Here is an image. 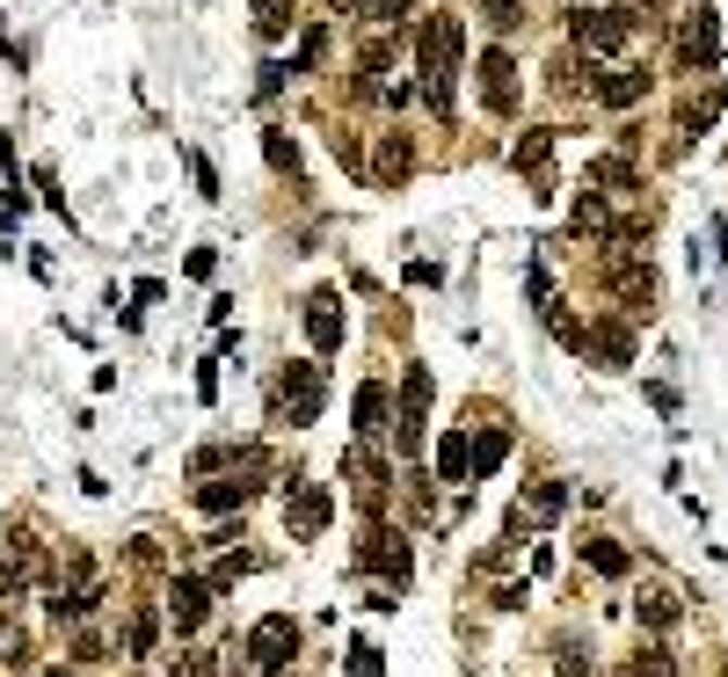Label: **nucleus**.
Returning a JSON list of instances; mask_svg holds the SVG:
<instances>
[{
	"label": "nucleus",
	"instance_id": "7c9ffc66",
	"mask_svg": "<svg viewBox=\"0 0 728 677\" xmlns=\"http://www.w3.org/2000/svg\"><path fill=\"white\" fill-rule=\"evenodd\" d=\"M590 663H598L590 641H561V670H568V677H590Z\"/></svg>",
	"mask_w": 728,
	"mask_h": 677
},
{
	"label": "nucleus",
	"instance_id": "6ab92c4d",
	"mask_svg": "<svg viewBox=\"0 0 728 677\" xmlns=\"http://www.w3.org/2000/svg\"><path fill=\"white\" fill-rule=\"evenodd\" d=\"M633 612H641V627H649V634H670V627H678V598H670V590H641V598H633Z\"/></svg>",
	"mask_w": 728,
	"mask_h": 677
},
{
	"label": "nucleus",
	"instance_id": "0eeeda50",
	"mask_svg": "<svg viewBox=\"0 0 728 677\" xmlns=\"http://www.w3.org/2000/svg\"><path fill=\"white\" fill-rule=\"evenodd\" d=\"M306 342H314L321 358H336L342 350V299H336V285L306 291Z\"/></svg>",
	"mask_w": 728,
	"mask_h": 677
},
{
	"label": "nucleus",
	"instance_id": "ddd939ff",
	"mask_svg": "<svg viewBox=\"0 0 728 677\" xmlns=\"http://www.w3.org/2000/svg\"><path fill=\"white\" fill-rule=\"evenodd\" d=\"M561 510H568V481H539L525 503L510 510V532H525V525H554Z\"/></svg>",
	"mask_w": 728,
	"mask_h": 677
},
{
	"label": "nucleus",
	"instance_id": "6e6552de",
	"mask_svg": "<svg viewBox=\"0 0 728 677\" xmlns=\"http://www.w3.org/2000/svg\"><path fill=\"white\" fill-rule=\"evenodd\" d=\"M423 415H430V372L423 364H409V379H401V452L415 460V444H423Z\"/></svg>",
	"mask_w": 728,
	"mask_h": 677
},
{
	"label": "nucleus",
	"instance_id": "f3484780",
	"mask_svg": "<svg viewBox=\"0 0 728 677\" xmlns=\"http://www.w3.org/2000/svg\"><path fill=\"white\" fill-rule=\"evenodd\" d=\"M503 460H510V430H481V437H474V452H466V474H474V481H488Z\"/></svg>",
	"mask_w": 728,
	"mask_h": 677
},
{
	"label": "nucleus",
	"instance_id": "423d86ee",
	"mask_svg": "<svg viewBox=\"0 0 728 677\" xmlns=\"http://www.w3.org/2000/svg\"><path fill=\"white\" fill-rule=\"evenodd\" d=\"M481 102L495 117H517V59H510L503 45L481 51Z\"/></svg>",
	"mask_w": 728,
	"mask_h": 677
},
{
	"label": "nucleus",
	"instance_id": "2f4dec72",
	"mask_svg": "<svg viewBox=\"0 0 728 677\" xmlns=\"http://www.w3.org/2000/svg\"><path fill=\"white\" fill-rule=\"evenodd\" d=\"M481 15H488V29L503 37V29H517V0H481Z\"/></svg>",
	"mask_w": 728,
	"mask_h": 677
},
{
	"label": "nucleus",
	"instance_id": "a878e982",
	"mask_svg": "<svg viewBox=\"0 0 728 677\" xmlns=\"http://www.w3.org/2000/svg\"><path fill=\"white\" fill-rule=\"evenodd\" d=\"M547 153H554V131H525V139L510 146V161H517V168H547Z\"/></svg>",
	"mask_w": 728,
	"mask_h": 677
},
{
	"label": "nucleus",
	"instance_id": "412c9836",
	"mask_svg": "<svg viewBox=\"0 0 728 677\" xmlns=\"http://www.w3.org/2000/svg\"><path fill=\"white\" fill-rule=\"evenodd\" d=\"M248 496H255V481H204V488H197V503L212 510V517H226V510H241Z\"/></svg>",
	"mask_w": 728,
	"mask_h": 677
},
{
	"label": "nucleus",
	"instance_id": "9b49d317",
	"mask_svg": "<svg viewBox=\"0 0 728 677\" xmlns=\"http://www.w3.org/2000/svg\"><path fill=\"white\" fill-rule=\"evenodd\" d=\"M415 175V146H409V131H379V153H372V183L379 190H401Z\"/></svg>",
	"mask_w": 728,
	"mask_h": 677
},
{
	"label": "nucleus",
	"instance_id": "473e14b6",
	"mask_svg": "<svg viewBox=\"0 0 728 677\" xmlns=\"http://www.w3.org/2000/svg\"><path fill=\"white\" fill-rule=\"evenodd\" d=\"M598 183H612V190H633V161H598Z\"/></svg>",
	"mask_w": 728,
	"mask_h": 677
},
{
	"label": "nucleus",
	"instance_id": "f704fd0d",
	"mask_svg": "<svg viewBox=\"0 0 728 677\" xmlns=\"http://www.w3.org/2000/svg\"><path fill=\"white\" fill-rule=\"evenodd\" d=\"M190 175H197V190H204V197H218V168L204 161V153H190Z\"/></svg>",
	"mask_w": 728,
	"mask_h": 677
},
{
	"label": "nucleus",
	"instance_id": "5701e85b",
	"mask_svg": "<svg viewBox=\"0 0 728 677\" xmlns=\"http://www.w3.org/2000/svg\"><path fill=\"white\" fill-rule=\"evenodd\" d=\"M153 641H161V619H153V605H139L124 619V655H153Z\"/></svg>",
	"mask_w": 728,
	"mask_h": 677
},
{
	"label": "nucleus",
	"instance_id": "4c0bfd02",
	"mask_svg": "<svg viewBox=\"0 0 728 677\" xmlns=\"http://www.w3.org/2000/svg\"><path fill=\"white\" fill-rule=\"evenodd\" d=\"M328 8H357V0H328Z\"/></svg>",
	"mask_w": 728,
	"mask_h": 677
},
{
	"label": "nucleus",
	"instance_id": "4468645a",
	"mask_svg": "<svg viewBox=\"0 0 728 677\" xmlns=\"http://www.w3.org/2000/svg\"><path fill=\"white\" fill-rule=\"evenodd\" d=\"M582 350H598V358H605V372H627V364H633V336L619 328V321H598V328H582Z\"/></svg>",
	"mask_w": 728,
	"mask_h": 677
},
{
	"label": "nucleus",
	"instance_id": "39448f33",
	"mask_svg": "<svg viewBox=\"0 0 728 677\" xmlns=\"http://www.w3.org/2000/svg\"><path fill=\"white\" fill-rule=\"evenodd\" d=\"M350 568H357V576L409 582V568H415V561H409V539H401V532H372V539L357 547V554H350Z\"/></svg>",
	"mask_w": 728,
	"mask_h": 677
},
{
	"label": "nucleus",
	"instance_id": "72a5a7b5",
	"mask_svg": "<svg viewBox=\"0 0 728 677\" xmlns=\"http://www.w3.org/2000/svg\"><path fill=\"white\" fill-rule=\"evenodd\" d=\"M8 598H23V568L0 554V605H8Z\"/></svg>",
	"mask_w": 728,
	"mask_h": 677
},
{
	"label": "nucleus",
	"instance_id": "f8f14e48",
	"mask_svg": "<svg viewBox=\"0 0 728 677\" xmlns=\"http://www.w3.org/2000/svg\"><path fill=\"white\" fill-rule=\"evenodd\" d=\"M342 474H350V488H357V503L364 510H379L387 503V460H379V452H342Z\"/></svg>",
	"mask_w": 728,
	"mask_h": 677
},
{
	"label": "nucleus",
	"instance_id": "cd10ccee",
	"mask_svg": "<svg viewBox=\"0 0 728 677\" xmlns=\"http://www.w3.org/2000/svg\"><path fill=\"white\" fill-rule=\"evenodd\" d=\"M263 161H269L277 175H299V146H291L285 131H263Z\"/></svg>",
	"mask_w": 728,
	"mask_h": 677
},
{
	"label": "nucleus",
	"instance_id": "393cba45",
	"mask_svg": "<svg viewBox=\"0 0 728 677\" xmlns=\"http://www.w3.org/2000/svg\"><path fill=\"white\" fill-rule=\"evenodd\" d=\"M627 677H678V655L663 649V641H649V649L627 663Z\"/></svg>",
	"mask_w": 728,
	"mask_h": 677
},
{
	"label": "nucleus",
	"instance_id": "2eb2a0df",
	"mask_svg": "<svg viewBox=\"0 0 728 677\" xmlns=\"http://www.w3.org/2000/svg\"><path fill=\"white\" fill-rule=\"evenodd\" d=\"M641 96H649V73H633V66L598 73V102H605V110H627V102H641Z\"/></svg>",
	"mask_w": 728,
	"mask_h": 677
},
{
	"label": "nucleus",
	"instance_id": "bb28decb",
	"mask_svg": "<svg viewBox=\"0 0 728 677\" xmlns=\"http://www.w3.org/2000/svg\"><path fill=\"white\" fill-rule=\"evenodd\" d=\"M437 474H444L452 488L466 481V430H452V437H444V452H437Z\"/></svg>",
	"mask_w": 728,
	"mask_h": 677
},
{
	"label": "nucleus",
	"instance_id": "aec40b11",
	"mask_svg": "<svg viewBox=\"0 0 728 677\" xmlns=\"http://www.w3.org/2000/svg\"><path fill=\"white\" fill-rule=\"evenodd\" d=\"M568 226H576V234H590V241H612V212H605V197H590V190H582V197H576V212H568Z\"/></svg>",
	"mask_w": 728,
	"mask_h": 677
},
{
	"label": "nucleus",
	"instance_id": "e433bc0d",
	"mask_svg": "<svg viewBox=\"0 0 728 677\" xmlns=\"http://www.w3.org/2000/svg\"><path fill=\"white\" fill-rule=\"evenodd\" d=\"M212 677H248V663H241L234 649H226V655H212Z\"/></svg>",
	"mask_w": 728,
	"mask_h": 677
},
{
	"label": "nucleus",
	"instance_id": "a211bd4d",
	"mask_svg": "<svg viewBox=\"0 0 728 677\" xmlns=\"http://www.w3.org/2000/svg\"><path fill=\"white\" fill-rule=\"evenodd\" d=\"M714 45H721V29H714V8H692V15H685V59L700 66V59H714Z\"/></svg>",
	"mask_w": 728,
	"mask_h": 677
},
{
	"label": "nucleus",
	"instance_id": "7ed1b4c3",
	"mask_svg": "<svg viewBox=\"0 0 728 677\" xmlns=\"http://www.w3.org/2000/svg\"><path fill=\"white\" fill-rule=\"evenodd\" d=\"M291 655H299V619L291 612H263L248 627V670H291Z\"/></svg>",
	"mask_w": 728,
	"mask_h": 677
},
{
	"label": "nucleus",
	"instance_id": "b1692460",
	"mask_svg": "<svg viewBox=\"0 0 728 677\" xmlns=\"http://www.w3.org/2000/svg\"><path fill=\"white\" fill-rule=\"evenodd\" d=\"M285 29H291V0H255V37H263V45H277Z\"/></svg>",
	"mask_w": 728,
	"mask_h": 677
},
{
	"label": "nucleus",
	"instance_id": "20e7f679",
	"mask_svg": "<svg viewBox=\"0 0 728 677\" xmlns=\"http://www.w3.org/2000/svg\"><path fill=\"white\" fill-rule=\"evenodd\" d=\"M328 510H336V503H328V488L291 474V496H285V532L291 539H321V532H328Z\"/></svg>",
	"mask_w": 728,
	"mask_h": 677
},
{
	"label": "nucleus",
	"instance_id": "f03ea898",
	"mask_svg": "<svg viewBox=\"0 0 728 677\" xmlns=\"http://www.w3.org/2000/svg\"><path fill=\"white\" fill-rule=\"evenodd\" d=\"M321 401H328L321 364H285V379H277V393H269V423L291 415V430H306V423H321Z\"/></svg>",
	"mask_w": 728,
	"mask_h": 677
},
{
	"label": "nucleus",
	"instance_id": "a19ab883",
	"mask_svg": "<svg viewBox=\"0 0 728 677\" xmlns=\"http://www.w3.org/2000/svg\"><path fill=\"white\" fill-rule=\"evenodd\" d=\"M721 677H728V670H721Z\"/></svg>",
	"mask_w": 728,
	"mask_h": 677
},
{
	"label": "nucleus",
	"instance_id": "c85d7f7f",
	"mask_svg": "<svg viewBox=\"0 0 728 677\" xmlns=\"http://www.w3.org/2000/svg\"><path fill=\"white\" fill-rule=\"evenodd\" d=\"M364 23H409V0H357Z\"/></svg>",
	"mask_w": 728,
	"mask_h": 677
},
{
	"label": "nucleus",
	"instance_id": "f257e3e1",
	"mask_svg": "<svg viewBox=\"0 0 728 677\" xmlns=\"http://www.w3.org/2000/svg\"><path fill=\"white\" fill-rule=\"evenodd\" d=\"M460 51H466V23L460 15H423V29H415V88H423V102H430L437 117H452V80H460Z\"/></svg>",
	"mask_w": 728,
	"mask_h": 677
},
{
	"label": "nucleus",
	"instance_id": "c756f323",
	"mask_svg": "<svg viewBox=\"0 0 728 677\" xmlns=\"http://www.w3.org/2000/svg\"><path fill=\"white\" fill-rule=\"evenodd\" d=\"M350 677H387V663H379L372 641H350Z\"/></svg>",
	"mask_w": 728,
	"mask_h": 677
},
{
	"label": "nucleus",
	"instance_id": "dca6fc26",
	"mask_svg": "<svg viewBox=\"0 0 728 677\" xmlns=\"http://www.w3.org/2000/svg\"><path fill=\"white\" fill-rule=\"evenodd\" d=\"M357 437L372 444V437H387V387L379 379H364L357 387Z\"/></svg>",
	"mask_w": 728,
	"mask_h": 677
},
{
	"label": "nucleus",
	"instance_id": "4be33fe9",
	"mask_svg": "<svg viewBox=\"0 0 728 677\" xmlns=\"http://www.w3.org/2000/svg\"><path fill=\"white\" fill-rule=\"evenodd\" d=\"M582 561H590V568H598V576H627L633 561H627V547H619V539H582Z\"/></svg>",
	"mask_w": 728,
	"mask_h": 677
},
{
	"label": "nucleus",
	"instance_id": "58836bf2",
	"mask_svg": "<svg viewBox=\"0 0 728 677\" xmlns=\"http://www.w3.org/2000/svg\"><path fill=\"white\" fill-rule=\"evenodd\" d=\"M37 677H66V670H37Z\"/></svg>",
	"mask_w": 728,
	"mask_h": 677
},
{
	"label": "nucleus",
	"instance_id": "ea45409f",
	"mask_svg": "<svg viewBox=\"0 0 728 677\" xmlns=\"http://www.w3.org/2000/svg\"><path fill=\"white\" fill-rule=\"evenodd\" d=\"M0 641H8V627H0Z\"/></svg>",
	"mask_w": 728,
	"mask_h": 677
},
{
	"label": "nucleus",
	"instance_id": "1a4fd4ad",
	"mask_svg": "<svg viewBox=\"0 0 728 677\" xmlns=\"http://www.w3.org/2000/svg\"><path fill=\"white\" fill-rule=\"evenodd\" d=\"M568 37H576L582 51H598V59H605V51H619V45H627L633 29L619 23V15H612V8H582L576 23H568Z\"/></svg>",
	"mask_w": 728,
	"mask_h": 677
},
{
	"label": "nucleus",
	"instance_id": "c9c22d12",
	"mask_svg": "<svg viewBox=\"0 0 728 677\" xmlns=\"http://www.w3.org/2000/svg\"><path fill=\"white\" fill-rule=\"evenodd\" d=\"M168 677H204V655H197V649H183V655L168 663Z\"/></svg>",
	"mask_w": 728,
	"mask_h": 677
},
{
	"label": "nucleus",
	"instance_id": "9d476101",
	"mask_svg": "<svg viewBox=\"0 0 728 677\" xmlns=\"http://www.w3.org/2000/svg\"><path fill=\"white\" fill-rule=\"evenodd\" d=\"M168 612H175V634H197L212 619V582L204 576H175L168 582Z\"/></svg>",
	"mask_w": 728,
	"mask_h": 677
}]
</instances>
